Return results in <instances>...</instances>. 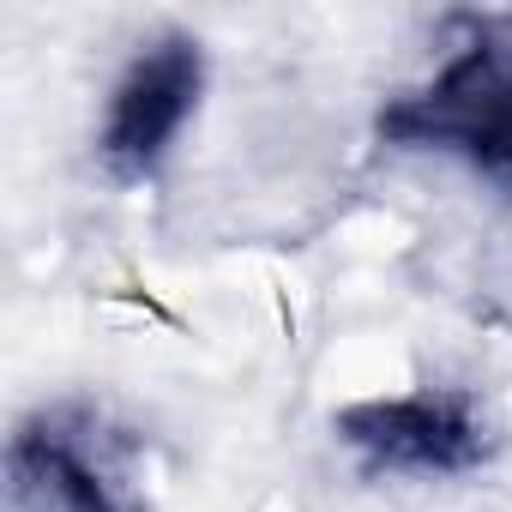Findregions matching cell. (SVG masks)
Here are the masks:
<instances>
[{
    "mask_svg": "<svg viewBox=\"0 0 512 512\" xmlns=\"http://www.w3.org/2000/svg\"><path fill=\"white\" fill-rule=\"evenodd\" d=\"M380 133L404 139V145L458 151L488 181L512 187V55L482 49V43L452 55L428 91H416L380 115Z\"/></svg>",
    "mask_w": 512,
    "mask_h": 512,
    "instance_id": "obj_1",
    "label": "cell"
},
{
    "mask_svg": "<svg viewBox=\"0 0 512 512\" xmlns=\"http://www.w3.org/2000/svg\"><path fill=\"white\" fill-rule=\"evenodd\" d=\"M205 85V61L193 43L169 37L157 49H145L121 85L109 91V115H103V157L121 175H145L163 163V151L175 145V133L187 127L193 103Z\"/></svg>",
    "mask_w": 512,
    "mask_h": 512,
    "instance_id": "obj_2",
    "label": "cell"
},
{
    "mask_svg": "<svg viewBox=\"0 0 512 512\" xmlns=\"http://www.w3.org/2000/svg\"><path fill=\"white\" fill-rule=\"evenodd\" d=\"M344 440L386 470H470L482 458V416L458 392H404L368 398L338 416Z\"/></svg>",
    "mask_w": 512,
    "mask_h": 512,
    "instance_id": "obj_3",
    "label": "cell"
},
{
    "mask_svg": "<svg viewBox=\"0 0 512 512\" xmlns=\"http://www.w3.org/2000/svg\"><path fill=\"white\" fill-rule=\"evenodd\" d=\"M13 494L31 512H127L109 434H97V422H73L67 410L13 440Z\"/></svg>",
    "mask_w": 512,
    "mask_h": 512,
    "instance_id": "obj_4",
    "label": "cell"
}]
</instances>
